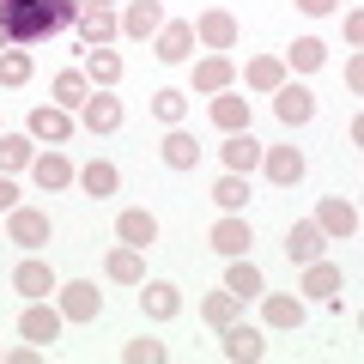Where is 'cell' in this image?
Listing matches in <instances>:
<instances>
[{
  "label": "cell",
  "mask_w": 364,
  "mask_h": 364,
  "mask_svg": "<svg viewBox=\"0 0 364 364\" xmlns=\"http://www.w3.org/2000/svg\"><path fill=\"white\" fill-rule=\"evenodd\" d=\"M79 0H0V37L6 49H37L73 25Z\"/></svg>",
  "instance_id": "6da1fadb"
},
{
  "label": "cell",
  "mask_w": 364,
  "mask_h": 364,
  "mask_svg": "<svg viewBox=\"0 0 364 364\" xmlns=\"http://www.w3.org/2000/svg\"><path fill=\"white\" fill-rule=\"evenodd\" d=\"M55 310H61V322L85 328V322L104 316V291L91 286V279H61V286H55Z\"/></svg>",
  "instance_id": "7a4b0ae2"
},
{
  "label": "cell",
  "mask_w": 364,
  "mask_h": 364,
  "mask_svg": "<svg viewBox=\"0 0 364 364\" xmlns=\"http://www.w3.org/2000/svg\"><path fill=\"white\" fill-rule=\"evenodd\" d=\"M267 97H273L279 128H310V122H316V91L298 85V79H279V91H267Z\"/></svg>",
  "instance_id": "3957f363"
},
{
  "label": "cell",
  "mask_w": 364,
  "mask_h": 364,
  "mask_svg": "<svg viewBox=\"0 0 364 364\" xmlns=\"http://www.w3.org/2000/svg\"><path fill=\"white\" fill-rule=\"evenodd\" d=\"M25 134H31L37 146H67V140L79 134V122H73V109H61V104H37V109L25 116Z\"/></svg>",
  "instance_id": "277c9868"
},
{
  "label": "cell",
  "mask_w": 364,
  "mask_h": 364,
  "mask_svg": "<svg viewBox=\"0 0 364 364\" xmlns=\"http://www.w3.org/2000/svg\"><path fill=\"white\" fill-rule=\"evenodd\" d=\"M6 237H13L25 255H37V249L55 237V219L43 207H13V213H6Z\"/></svg>",
  "instance_id": "5b68a950"
},
{
  "label": "cell",
  "mask_w": 364,
  "mask_h": 364,
  "mask_svg": "<svg viewBox=\"0 0 364 364\" xmlns=\"http://www.w3.org/2000/svg\"><path fill=\"white\" fill-rule=\"evenodd\" d=\"M152 55L164 67H182V61H195V18H164L152 37Z\"/></svg>",
  "instance_id": "8992f818"
},
{
  "label": "cell",
  "mask_w": 364,
  "mask_h": 364,
  "mask_svg": "<svg viewBox=\"0 0 364 364\" xmlns=\"http://www.w3.org/2000/svg\"><path fill=\"white\" fill-rule=\"evenodd\" d=\"M31 182H37L43 195H67V188L79 182V170H73V158H67L61 146H49V152L31 158Z\"/></svg>",
  "instance_id": "52a82bcc"
},
{
  "label": "cell",
  "mask_w": 364,
  "mask_h": 364,
  "mask_svg": "<svg viewBox=\"0 0 364 364\" xmlns=\"http://www.w3.org/2000/svg\"><path fill=\"white\" fill-rule=\"evenodd\" d=\"M310 219L322 225V237H328V243H346V237H358V207H352L346 195H322Z\"/></svg>",
  "instance_id": "ba28073f"
},
{
  "label": "cell",
  "mask_w": 364,
  "mask_h": 364,
  "mask_svg": "<svg viewBox=\"0 0 364 364\" xmlns=\"http://www.w3.org/2000/svg\"><path fill=\"white\" fill-rule=\"evenodd\" d=\"M219 352L231 364H261V358H267V328H249V322L219 328Z\"/></svg>",
  "instance_id": "9c48e42d"
},
{
  "label": "cell",
  "mask_w": 364,
  "mask_h": 364,
  "mask_svg": "<svg viewBox=\"0 0 364 364\" xmlns=\"http://www.w3.org/2000/svg\"><path fill=\"white\" fill-rule=\"evenodd\" d=\"M261 328L267 334H298L304 328V298L298 291H261Z\"/></svg>",
  "instance_id": "30bf717a"
},
{
  "label": "cell",
  "mask_w": 364,
  "mask_h": 364,
  "mask_svg": "<svg viewBox=\"0 0 364 364\" xmlns=\"http://www.w3.org/2000/svg\"><path fill=\"white\" fill-rule=\"evenodd\" d=\"M61 310H55V304L49 298H31L25 304V316H18V334H25L31 340V346H55V340H61Z\"/></svg>",
  "instance_id": "8fae6325"
},
{
  "label": "cell",
  "mask_w": 364,
  "mask_h": 364,
  "mask_svg": "<svg viewBox=\"0 0 364 364\" xmlns=\"http://www.w3.org/2000/svg\"><path fill=\"white\" fill-rule=\"evenodd\" d=\"M237 37H243V31H237V13H225V6H207V13L195 18V43L200 49H237Z\"/></svg>",
  "instance_id": "7c38bea8"
},
{
  "label": "cell",
  "mask_w": 364,
  "mask_h": 364,
  "mask_svg": "<svg viewBox=\"0 0 364 364\" xmlns=\"http://www.w3.org/2000/svg\"><path fill=\"white\" fill-rule=\"evenodd\" d=\"M207 243L219 249L225 261H231V255H249V249H255V225H249L243 213H225V219H219V225L207 231Z\"/></svg>",
  "instance_id": "4fadbf2b"
},
{
  "label": "cell",
  "mask_w": 364,
  "mask_h": 364,
  "mask_svg": "<svg viewBox=\"0 0 364 364\" xmlns=\"http://www.w3.org/2000/svg\"><path fill=\"white\" fill-rule=\"evenodd\" d=\"M261 170L273 188H298L304 182V152L298 146H261Z\"/></svg>",
  "instance_id": "5bb4252c"
},
{
  "label": "cell",
  "mask_w": 364,
  "mask_h": 364,
  "mask_svg": "<svg viewBox=\"0 0 364 364\" xmlns=\"http://www.w3.org/2000/svg\"><path fill=\"white\" fill-rule=\"evenodd\" d=\"M55 286H61V279H55V267H49V261H37V255H25V261H18V267H13V291H18V298H55Z\"/></svg>",
  "instance_id": "9a60e30c"
},
{
  "label": "cell",
  "mask_w": 364,
  "mask_h": 364,
  "mask_svg": "<svg viewBox=\"0 0 364 364\" xmlns=\"http://www.w3.org/2000/svg\"><path fill=\"white\" fill-rule=\"evenodd\" d=\"M140 310H146V322H176L182 291L170 286V279H140Z\"/></svg>",
  "instance_id": "2e32d148"
},
{
  "label": "cell",
  "mask_w": 364,
  "mask_h": 364,
  "mask_svg": "<svg viewBox=\"0 0 364 364\" xmlns=\"http://www.w3.org/2000/svg\"><path fill=\"white\" fill-rule=\"evenodd\" d=\"M231 85H237V61H231V55L213 49V55L195 61V91H200V97H219V91H231Z\"/></svg>",
  "instance_id": "e0dca14e"
},
{
  "label": "cell",
  "mask_w": 364,
  "mask_h": 364,
  "mask_svg": "<svg viewBox=\"0 0 364 364\" xmlns=\"http://www.w3.org/2000/svg\"><path fill=\"white\" fill-rule=\"evenodd\" d=\"M158 25H164V6H158V0H128V6H122V37L128 43H152Z\"/></svg>",
  "instance_id": "ac0fdd59"
},
{
  "label": "cell",
  "mask_w": 364,
  "mask_h": 364,
  "mask_svg": "<svg viewBox=\"0 0 364 364\" xmlns=\"http://www.w3.org/2000/svg\"><path fill=\"white\" fill-rule=\"evenodd\" d=\"M225 291H231L237 304H255L261 291H267V273H261L249 255H231V267H225Z\"/></svg>",
  "instance_id": "d6986e66"
},
{
  "label": "cell",
  "mask_w": 364,
  "mask_h": 364,
  "mask_svg": "<svg viewBox=\"0 0 364 364\" xmlns=\"http://www.w3.org/2000/svg\"><path fill=\"white\" fill-rule=\"evenodd\" d=\"M322 249H328V237H322V225H316V219H298V225H286V261H291V267L316 261Z\"/></svg>",
  "instance_id": "ffe728a7"
},
{
  "label": "cell",
  "mask_w": 364,
  "mask_h": 364,
  "mask_svg": "<svg viewBox=\"0 0 364 364\" xmlns=\"http://www.w3.org/2000/svg\"><path fill=\"white\" fill-rule=\"evenodd\" d=\"M298 291H304V298H340V291H346V279H340V267H334V261H322V255H316V261H304V279H298Z\"/></svg>",
  "instance_id": "44dd1931"
},
{
  "label": "cell",
  "mask_w": 364,
  "mask_h": 364,
  "mask_svg": "<svg viewBox=\"0 0 364 364\" xmlns=\"http://www.w3.org/2000/svg\"><path fill=\"white\" fill-rule=\"evenodd\" d=\"M207 116H213V128H219V134H243L249 128V97L231 85V91H219V97L207 104Z\"/></svg>",
  "instance_id": "7402d4cb"
},
{
  "label": "cell",
  "mask_w": 364,
  "mask_h": 364,
  "mask_svg": "<svg viewBox=\"0 0 364 364\" xmlns=\"http://www.w3.org/2000/svg\"><path fill=\"white\" fill-rule=\"evenodd\" d=\"M116 243H128V249H152V243H158V219H152L146 207L116 213Z\"/></svg>",
  "instance_id": "603a6c76"
},
{
  "label": "cell",
  "mask_w": 364,
  "mask_h": 364,
  "mask_svg": "<svg viewBox=\"0 0 364 364\" xmlns=\"http://www.w3.org/2000/svg\"><path fill=\"white\" fill-rule=\"evenodd\" d=\"M79 122H85V134H116V128H122V97H109V91H91L85 109H79Z\"/></svg>",
  "instance_id": "cb8c5ba5"
},
{
  "label": "cell",
  "mask_w": 364,
  "mask_h": 364,
  "mask_svg": "<svg viewBox=\"0 0 364 364\" xmlns=\"http://www.w3.org/2000/svg\"><path fill=\"white\" fill-rule=\"evenodd\" d=\"M158 158H164L170 170H195L200 164V140L188 128H164V140H158Z\"/></svg>",
  "instance_id": "d4e9b609"
},
{
  "label": "cell",
  "mask_w": 364,
  "mask_h": 364,
  "mask_svg": "<svg viewBox=\"0 0 364 364\" xmlns=\"http://www.w3.org/2000/svg\"><path fill=\"white\" fill-rule=\"evenodd\" d=\"M219 158H225V170H237V176H249V170H261V140L255 134H225V146H219Z\"/></svg>",
  "instance_id": "484cf974"
},
{
  "label": "cell",
  "mask_w": 364,
  "mask_h": 364,
  "mask_svg": "<svg viewBox=\"0 0 364 364\" xmlns=\"http://www.w3.org/2000/svg\"><path fill=\"white\" fill-rule=\"evenodd\" d=\"M104 273L116 279V286H140L146 279V249H128V243H116L104 255Z\"/></svg>",
  "instance_id": "4316f807"
},
{
  "label": "cell",
  "mask_w": 364,
  "mask_h": 364,
  "mask_svg": "<svg viewBox=\"0 0 364 364\" xmlns=\"http://www.w3.org/2000/svg\"><path fill=\"white\" fill-rule=\"evenodd\" d=\"M85 79H91V91H116L122 85V55L109 49H85Z\"/></svg>",
  "instance_id": "83f0119b"
},
{
  "label": "cell",
  "mask_w": 364,
  "mask_h": 364,
  "mask_svg": "<svg viewBox=\"0 0 364 364\" xmlns=\"http://www.w3.org/2000/svg\"><path fill=\"white\" fill-rule=\"evenodd\" d=\"M73 188H85L91 200H109V195H116V188H122V170L109 164V158H91V164L79 170V182H73Z\"/></svg>",
  "instance_id": "f1b7e54d"
},
{
  "label": "cell",
  "mask_w": 364,
  "mask_h": 364,
  "mask_svg": "<svg viewBox=\"0 0 364 364\" xmlns=\"http://www.w3.org/2000/svg\"><path fill=\"white\" fill-rule=\"evenodd\" d=\"M49 91H55V104H61V109H85V97H91V79H85V67H61Z\"/></svg>",
  "instance_id": "f546056e"
},
{
  "label": "cell",
  "mask_w": 364,
  "mask_h": 364,
  "mask_svg": "<svg viewBox=\"0 0 364 364\" xmlns=\"http://www.w3.org/2000/svg\"><path fill=\"white\" fill-rule=\"evenodd\" d=\"M279 79H286V61H279V55H255V61L243 67V85L261 91V97H267V91H279Z\"/></svg>",
  "instance_id": "4dcf8cb0"
},
{
  "label": "cell",
  "mask_w": 364,
  "mask_h": 364,
  "mask_svg": "<svg viewBox=\"0 0 364 364\" xmlns=\"http://www.w3.org/2000/svg\"><path fill=\"white\" fill-rule=\"evenodd\" d=\"M237 316H243V304H237V298H231V291H225V286H219V291H207V298H200V322H207L213 334H219V328H231Z\"/></svg>",
  "instance_id": "1f68e13d"
},
{
  "label": "cell",
  "mask_w": 364,
  "mask_h": 364,
  "mask_svg": "<svg viewBox=\"0 0 364 364\" xmlns=\"http://www.w3.org/2000/svg\"><path fill=\"white\" fill-rule=\"evenodd\" d=\"M279 61H286V73H316V67L328 61V43H322V37H298Z\"/></svg>",
  "instance_id": "d6a6232c"
},
{
  "label": "cell",
  "mask_w": 364,
  "mask_h": 364,
  "mask_svg": "<svg viewBox=\"0 0 364 364\" xmlns=\"http://www.w3.org/2000/svg\"><path fill=\"white\" fill-rule=\"evenodd\" d=\"M31 158H37V140H31V134L0 128V170H6V176H13V170H31Z\"/></svg>",
  "instance_id": "836d02e7"
},
{
  "label": "cell",
  "mask_w": 364,
  "mask_h": 364,
  "mask_svg": "<svg viewBox=\"0 0 364 364\" xmlns=\"http://www.w3.org/2000/svg\"><path fill=\"white\" fill-rule=\"evenodd\" d=\"M31 73H37V55H31V49H0V85H6V91L31 85Z\"/></svg>",
  "instance_id": "e575fe53"
},
{
  "label": "cell",
  "mask_w": 364,
  "mask_h": 364,
  "mask_svg": "<svg viewBox=\"0 0 364 364\" xmlns=\"http://www.w3.org/2000/svg\"><path fill=\"white\" fill-rule=\"evenodd\" d=\"M152 116L164 122V128H182V122H188V91H176V85L152 91Z\"/></svg>",
  "instance_id": "d590c367"
},
{
  "label": "cell",
  "mask_w": 364,
  "mask_h": 364,
  "mask_svg": "<svg viewBox=\"0 0 364 364\" xmlns=\"http://www.w3.org/2000/svg\"><path fill=\"white\" fill-rule=\"evenodd\" d=\"M213 200H219V213H243V207H249V176L225 170V176L213 182Z\"/></svg>",
  "instance_id": "8d00e7d4"
},
{
  "label": "cell",
  "mask_w": 364,
  "mask_h": 364,
  "mask_svg": "<svg viewBox=\"0 0 364 364\" xmlns=\"http://www.w3.org/2000/svg\"><path fill=\"white\" fill-rule=\"evenodd\" d=\"M122 358H128V364H164L170 358V346H164V340H128V346H122Z\"/></svg>",
  "instance_id": "74e56055"
},
{
  "label": "cell",
  "mask_w": 364,
  "mask_h": 364,
  "mask_svg": "<svg viewBox=\"0 0 364 364\" xmlns=\"http://www.w3.org/2000/svg\"><path fill=\"white\" fill-rule=\"evenodd\" d=\"M304 18H328V13H340V0H291Z\"/></svg>",
  "instance_id": "f35d334b"
},
{
  "label": "cell",
  "mask_w": 364,
  "mask_h": 364,
  "mask_svg": "<svg viewBox=\"0 0 364 364\" xmlns=\"http://www.w3.org/2000/svg\"><path fill=\"white\" fill-rule=\"evenodd\" d=\"M13 207H18V182L0 170V213H13Z\"/></svg>",
  "instance_id": "ab89813d"
},
{
  "label": "cell",
  "mask_w": 364,
  "mask_h": 364,
  "mask_svg": "<svg viewBox=\"0 0 364 364\" xmlns=\"http://www.w3.org/2000/svg\"><path fill=\"white\" fill-rule=\"evenodd\" d=\"M346 49H364V13H346Z\"/></svg>",
  "instance_id": "60d3db41"
},
{
  "label": "cell",
  "mask_w": 364,
  "mask_h": 364,
  "mask_svg": "<svg viewBox=\"0 0 364 364\" xmlns=\"http://www.w3.org/2000/svg\"><path fill=\"white\" fill-rule=\"evenodd\" d=\"M346 91H364V55H352V61H346Z\"/></svg>",
  "instance_id": "b9f144b4"
},
{
  "label": "cell",
  "mask_w": 364,
  "mask_h": 364,
  "mask_svg": "<svg viewBox=\"0 0 364 364\" xmlns=\"http://www.w3.org/2000/svg\"><path fill=\"white\" fill-rule=\"evenodd\" d=\"M43 358V346H13V352H6V364H37Z\"/></svg>",
  "instance_id": "7bdbcfd3"
},
{
  "label": "cell",
  "mask_w": 364,
  "mask_h": 364,
  "mask_svg": "<svg viewBox=\"0 0 364 364\" xmlns=\"http://www.w3.org/2000/svg\"><path fill=\"white\" fill-rule=\"evenodd\" d=\"M0 49H6V37H0Z\"/></svg>",
  "instance_id": "ee69618b"
},
{
  "label": "cell",
  "mask_w": 364,
  "mask_h": 364,
  "mask_svg": "<svg viewBox=\"0 0 364 364\" xmlns=\"http://www.w3.org/2000/svg\"><path fill=\"white\" fill-rule=\"evenodd\" d=\"M0 358H6V352H0Z\"/></svg>",
  "instance_id": "f6af8a7d"
}]
</instances>
